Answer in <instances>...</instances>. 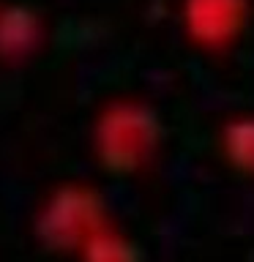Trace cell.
Wrapping results in <instances>:
<instances>
[{
	"mask_svg": "<svg viewBox=\"0 0 254 262\" xmlns=\"http://www.w3.org/2000/svg\"><path fill=\"white\" fill-rule=\"evenodd\" d=\"M79 262H139V254L131 241L107 227L79 251Z\"/></svg>",
	"mask_w": 254,
	"mask_h": 262,
	"instance_id": "cell-6",
	"label": "cell"
},
{
	"mask_svg": "<svg viewBox=\"0 0 254 262\" xmlns=\"http://www.w3.org/2000/svg\"><path fill=\"white\" fill-rule=\"evenodd\" d=\"M219 156L232 172L254 178V110L232 112L219 126Z\"/></svg>",
	"mask_w": 254,
	"mask_h": 262,
	"instance_id": "cell-5",
	"label": "cell"
},
{
	"mask_svg": "<svg viewBox=\"0 0 254 262\" xmlns=\"http://www.w3.org/2000/svg\"><path fill=\"white\" fill-rule=\"evenodd\" d=\"M110 227L104 200L85 183H60L49 191L33 216V235L49 251H82Z\"/></svg>",
	"mask_w": 254,
	"mask_h": 262,
	"instance_id": "cell-2",
	"label": "cell"
},
{
	"mask_svg": "<svg viewBox=\"0 0 254 262\" xmlns=\"http://www.w3.org/2000/svg\"><path fill=\"white\" fill-rule=\"evenodd\" d=\"M164 139V123L142 98L120 96L101 104L93 118V159L112 178L139 175L156 159Z\"/></svg>",
	"mask_w": 254,
	"mask_h": 262,
	"instance_id": "cell-1",
	"label": "cell"
},
{
	"mask_svg": "<svg viewBox=\"0 0 254 262\" xmlns=\"http://www.w3.org/2000/svg\"><path fill=\"white\" fill-rule=\"evenodd\" d=\"M44 19L28 0L0 3V63H22L41 47Z\"/></svg>",
	"mask_w": 254,
	"mask_h": 262,
	"instance_id": "cell-4",
	"label": "cell"
},
{
	"mask_svg": "<svg viewBox=\"0 0 254 262\" xmlns=\"http://www.w3.org/2000/svg\"><path fill=\"white\" fill-rule=\"evenodd\" d=\"M251 0H178V19L186 38L205 52H227L243 36Z\"/></svg>",
	"mask_w": 254,
	"mask_h": 262,
	"instance_id": "cell-3",
	"label": "cell"
}]
</instances>
